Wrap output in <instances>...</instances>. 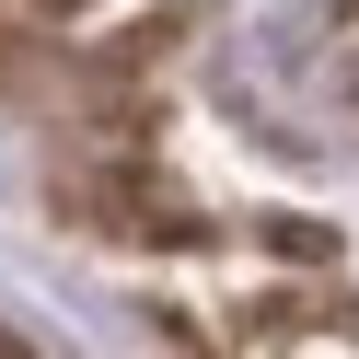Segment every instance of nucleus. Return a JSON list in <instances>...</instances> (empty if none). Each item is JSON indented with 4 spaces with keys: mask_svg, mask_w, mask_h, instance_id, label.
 <instances>
[{
    "mask_svg": "<svg viewBox=\"0 0 359 359\" xmlns=\"http://www.w3.org/2000/svg\"><path fill=\"white\" fill-rule=\"evenodd\" d=\"M0 359H12V348H0Z\"/></svg>",
    "mask_w": 359,
    "mask_h": 359,
    "instance_id": "f257e3e1",
    "label": "nucleus"
}]
</instances>
